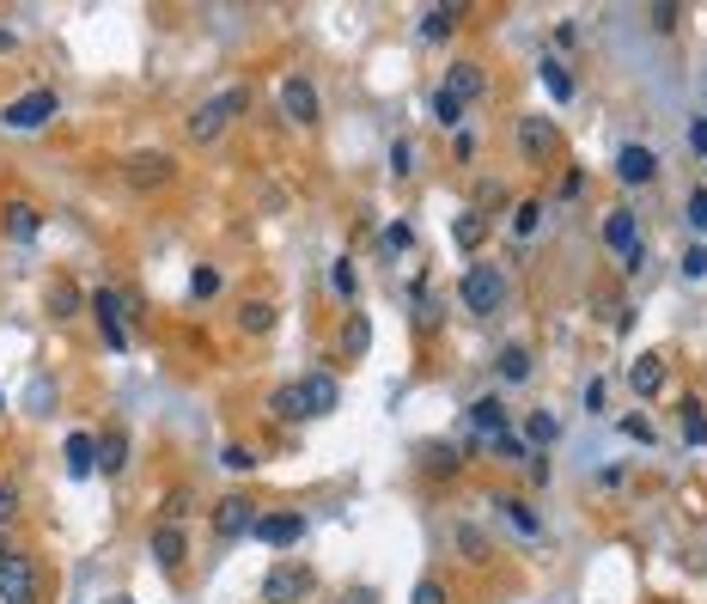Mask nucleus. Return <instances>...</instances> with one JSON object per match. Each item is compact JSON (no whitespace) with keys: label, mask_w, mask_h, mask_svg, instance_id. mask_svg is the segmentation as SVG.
<instances>
[{"label":"nucleus","mask_w":707,"mask_h":604,"mask_svg":"<svg viewBox=\"0 0 707 604\" xmlns=\"http://www.w3.org/2000/svg\"><path fill=\"white\" fill-rule=\"evenodd\" d=\"M245 116H250V86H226V93L201 98L184 116V128H189V140H220L232 123H245Z\"/></svg>","instance_id":"nucleus-1"},{"label":"nucleus","mask_w":707,"mask_h":604,"mask_svg":"<svg viewBox=\"0 0 707 604\" xmlns=\"http://www.w3.org/2000/svg\"><path fill=\"white\" fill-rule=\"evenodd\" d=\"M507 294H512L507 269H500V263H488V257H476V263L463 269V281H458L463 311H476V318H494V311L507 306Z\"/></svg>","instance_id":"nucleus-2"},{"label":"nucleus","mask_w":707,"mask_h":604,"mask_svg":"<svg viewBox=\"0 0 707 604\" xmlns=\"http://www.w3.org/2000/svg\"><path fill=\"white\" fill-rule=\"evenodd\" d=\"M123 184L135 189V196H153V189L177 184V153H165V147H140V153L123 159Z\"/></svg>","instance_id":"nucleus-3"},{"label":"nucleus","mask_w":707,"mask_h":604,"mask_svg":"<svg viewBox=\"0 0 707 604\" xmlns=\"http://www.w3.org/2000/svg\"><path fill=\"white\" fill-rule=\"evenodd\" d=\"M311 592H318L311 562H275V568L262 574V604H306Z\"/></svg>","instance_id":"nucleus-4"},{"label":"nucleus","mask_w":707,"mask_h":604,"mask_svg":"<svg viewBox=\"0 0 707 604\" xmlns=\"http://www.w3.org/2000/svg\"><path fill=\"white\" fill-rule=\"evenodd\" d=\"M62 110V98H55V86H32V93H18L13 104L0 110V123L13 128V135H37V128L49 123Z\"/></svg>","instance_id":"nucleus-5"},{"label":"nucleus","mask_w":707,"mask_h":604,"mask_svg":"<svg viewBox=\"0 0 707 604\" xmlns=\"http://www.w3.org/2000/svg\"><path fill=\"white\" fill-rule=\"evenodd\" d=\"M323 116V104H318V86H311L306 74H287L281 79V123H293V128H311Z\"/></svg>","instance_id":"nucleus-6"},{"label":"nucleus","mask_w":707,"mask_h":604,"mask_svg":"<svg viewBox=\"0 0 707 604\" xmlns=\"http://www.w3.org/2000/svg\"><path fill=\"white\" fill-rule=\"evenodd\" d=\"M250 538H257L262 550H293V543H306V513H299V507H275V513H262Z\"/></svg>","instance_id":"nucleus-7"},{"label":"nucleus","mask_w":707,"mask_h":604,"mask_svg":"<svg viewBox=\"0 0 707 604\" xmlns=\"http://www.w3.org/2000/svg\"><path fill=\"white\" fill-rule=\"evenodd\" d=\"M44 599V587H37V562L32 556H7L0 562V604H37Z\"/></svg>","instance_id":"nucleus-8"},{"label":"nucleus","mask_w":707,"mask_h":604,"mask_svg":"<svg viewBox=\"0 0 707 604\" xmlns=\"http://www.w3.org/2000/svg\"><path fill=\"white\" fill-rule=\"evenodd\" d=\"M257 519H262V507H257L250 495H226V501H214V538H226V543L250 538V531H257Z\"/></svg>","instance_id":"nucleus-9"},{"label":"nucleus","mask_w":707,"mask_h":604,"mask_svg":"<svg viewBox=\"0 0 707 604\" xmlns=\"http://www.w3.org/2000/svg\"><path fill=\"white\" fill-rule=\"evenodd\" d=\"M86 306H92V318H98V336H104L110 348H116V355H123V348H128V324H123V311H128V299L116 294V287H98V294L86 299Z\"/></svg>","instance_id":"nucleus-10"},{"label":"nucleus","mask_w":707,"mask_h":604,"mask_svg":"<svg viewBox=\"0 0 707 604\" xmlns=\"http://www.w3.org/2000/svg\"><path fill=\"white\" fill-rule=\"evenodd\" d=\"M555 147H561V128L549 116H519V159L524 165H549Z\"/></svg>","instance_id":"nucleus-11"},{"label":"nucleus","mask_w":707,"mask_h":604,"mask_svg":"<svg viewBox=\"0 0 707 604\" xmlns=\"http://www.w3.org/2000/svg\"><path fill=\"white\" fill-rule=\"evenodd\" d=\"M470 434L482 440V446H488L494 434H512V409H507V397H500V391H488V397H476L470 403Z\"/></svg>","instance_id":"nucleus-12"},{"label":"nucleus","mask_w":707,"mask_h":604,"mask_svg":"<svg viewBox=\"0 0 707 604\" xmlns=\"http://www.w3.org/2000/svg\"><path fill=\"white\" fill-rule=\"evenodd\" d=\"M653 177H659V153H653V147L634 140V147L616 153V184H622V189H641V184H653Z\"/></svg>","instance_id":"nucleus-13"},{"label":"nucleus","mask_w":707,"mask_h":604,"mask_svg":"<svg viewBox=\"0 0 707 604\" xmlns=\"http://www.w3.org/2000/svg\"><path fill=\"white\" fill-rule=\"evenodd\" d=\"M147 556H153L165 574H177V568L189 562V538H184V526H165V519H159L153 538H147Z\"/></svg>","instance_id":"nucleus-14"},{"label":"nucleus","mask_w":707,"mask_h":604,"mask_svg":"<svg viewBox=\"0 0 707 604\" xmlns=\"http://www.w3.org/2000/svg\"><path fill=\"white\" fill-rule=\"evenodd\" d=\"M299 391H306V409H311V421H318V416H336V409H342V385H336V372L311 367L306 379H299Z\"/></svg>","instance_id":"nucleus-15"},{"label":"nucleus","mask_w":707,"mask_h":604,"mask_svg":"<svg viewBox=\"0 0 707 604\" xmlns=\"http://www.w3.org/2000/svg\"><path fill=\"white\" fill-rule=\"evenodd\" d=\"M451 550H458L470 568H488L494 562V543H488V531H482L476 519H451Z\"/></svg>","instance_id":"nucleus-16"},{"label":"nucleus","mask_w":707,"mask_h":604,"mask_svg":"<svg viewBox=\"0 0 707 604\" xmlns=\"http://www.w3.org/2000/svg\"><path fill=\"white\" fill-rule=\"evenodd\" d=\"M44 233V214H37L32 201H7V208H0V238H13V245H32V238Z\"/></svg>","instance_id":"nucleus-17"},{"label":"nucleus","mask_w":707,"mask_h":604,"mask_svg":"<svg viewBox=\"0 0 707 604\" xmlns=\"http://www.w3.org/2000/svg\"><path fill=\"white\" fill-rule=\"evenodd\" d=\"M415 465H421V477H458V470H463V452L451 446V440H421V446H415Z\"/></svg>","instance_id":"nucleus-18"},{"label":"nucleus","mask_w":707,"mask_h":604,"mask_svg":"<svg viewBox=\"0 0 707 604\" xmlns=\"http://www.w3.org/2000/svg\"><path fill=\"white\" fill-rule=\"evenodd\" d=\"M439 86H446L451 98H463V104H476V98L488 93V67H482V62H451Z\"/></svg>","instance_id":"nucleus-19"},{"label":"nucleus","mask_w":707,"mask_h":604,"mask_svg":"<svg viewBox=\"0 0 707 604\" xmlns=\"http://www.w3.org/2000/svg\"><path fill=\"white\" fill-rule=\"evenodd\" d=\"M458 25H463V7H458V0H451V7H427V13L415 19L421 44H451V37H458Z\"/></svg>","instance_id":"nucleus-20"},{"label":"nucleus","mask_w":707,"mask_h":604,"mask_svg":"<svg viewBox=\"0 0 707 604\" xmlns=\"http://www.w3.org/2000/svg\"><path fill=\"white\" fill-rule=\"evenodd\" d=\"M336 348L348 360H367V348H372V318L360 306H348V318H342V330H336Z\"/></svg>","instance_id":"nucleus-21"},{"label":"nucleus","mask_w":707,"mask_h":604,"mask_svg":"<svg viewBox=\"0 0 707 604\" xmlns=\"http://www.w3.org/2000/svg\"><path fill=\"white\" fill-rule=\"evenodd\" d=\"M604 245L629 257V250L641 245V214H634V208H610V214H604Z\"/></svg>","instance_id":"nucleus-22"},{"label":"nucleus","mask_w":707,"mask_h":604,"mask_svg":"<svg viewBox=\"0 0 707 604\" xmlns=\"http://www.w3.org/2000/svg\"><path fill=\"white\" fill-rule=\"evenodd\" d=\"M488 507L500 513V519H507L519 538H543V519H537V507H531V501H519V495H494Z\"/></svg>","instance_id":"nucleus-23"},{"label":"nucleus","mask_w":707,"mask_h":604,"mask_svg":"<svg viewBox=\"0 0 707 604\" xmlns=\"http://www.w3.org/2000/svg\"><path fill=\"white\" fill-rule=\"evenodd\" d=\"M79 306H86V294H79V281L55 275L49 281V294H44V311L55 318V324H67V318H79Z\"/></svg>","instance_id":"nucleus-24"},{"label":"nucleus","mask_w":707,"mask_h":604,"mask_svg":"<svg viewBox=\"0 0 707 604\" xmlns=\"http://www.w3.org/2000/svg\"><path fill=\"white\" fill-rule=\"evenodd\" d=\"M269 416H275V421H287V428H299V421H311V409H306V391H299V379H287V385H275V391H269Z\"/></svg>","instance_id":"nucleus-25"},{"label":"nucleus","mask_w":707,"mask_h":604,"mask_svg":"<svg viewBox=\"0 0 707 604\" xmlns=\"http://www.w3.org/2000/svg\"><path fill=\"white\" fill-rule=\"evenodd\" d=\"M519 440L531 452H549L555 440H561V416H555V409H531V416L519 421Z\"/></svg>","instance_id":"nucleus-26"},{"label":"nucleus","mask_w":707,"mask_h":604,"mask_svg":"<svg viewBox=\"0 0 707 604\" xmlns=\"http://www.w3.org/2000/svg\"><path fill=\"white\" fill-rule=\"evenodd\" d=\"M494 372H500V385H531L537 360H531V348H524V342H507V348L494 355Z\"/></svg>","instance_id":"nucleus-27"},{"label":"nucleus","mask_w":707,"mask_h":604,"mask_svg":"<svg viewBox=\"0 0 707 604\" xmlns=\"http://www.w3.org/2000/svg\"><path fill=\"white\" fill-rule=\"evenodd\" d=\"M98 470L104 477H123L128 470V428H104L98 434Z\"/></svg>","instance_id":"nucleus-28"},{"label":"nucleus","mask_w":707,"mask_h":604,"mask_svg":"<svg viewBox=\"0 0 707 604\" xmlns=\"http://www.w3.org/2000/svg\"><path fill=\"white\" fill-rule=\"evenodd\" d=\"M665 385V355H634L629 360V391H641V397H659Z\"/></svg>","instance_id":"nucleus-29"},{"label":"nucleus","mask_w":707,"mask_h":604,"mask_svg":"<svg viewBox=\"0 0 707 604\" xmlns=\"http://www.w3.org/2000/svg\"><path fill=\"white\" fill-rule=\"evenodd\" d=\"M98 470V434H67V477L86 482Z\"/></svg>","instance_id":"nucleus-30"},{"label":"nucleus","mask_w":707,"mask_h":604,"mask_svg":"<svg viewBox=\"0 0 707 604\" xmlns=\"http://www.w3.org/2000/svg\"><path fill=\"white\" fill-rule=\"evenodd\" d=\"M488 233H494V220H488V214H476V208H463L458 226H451L458 250H482V245H488Z\"/></svg>","instance_id":"nucleus-31"},{"label":"nucleus","mask_w":707,"mask_h":604,"mask_svg":"<svg viewBox=\"0 0 707 604\" xmlns=\"http://www.w3.org/2000/svg\"><path fill=\"white\" fill-rule=\"evenodd\" d=\"M677 428H683V440H690V446H707V403H702V397H683V409H677Z\"/></svg>","instance_id":"nucleus-32"},{"label":"nucleus","mask_w":707,"mask_h":604,"mask_svg":"<svg viewBox=\"0 0 707 604\" xmlns=\"http://www.w3.org/2000/svg\"><path fill=\"white\" fill-rule=\"evenodd\" d=\"M330 294H336L342 306L360 299V269H354V257H336V263H330Z\"/></svg>","instance_id":"nucleus-33"},{"label":"nucleus","mask_w":707,"mask_h":604,"mask_svg":"<svg viewBox=\"0 0 707 604\" xmlns=\"http://www.w3.org/2000/svg\"><path fill=\"white\" fill-rule=\"evenodd\" d=\"M598 318H604V330H610V336H629V330H634V306L622 294H604L598 299Z\"/></svg>","instance_id":"nucleus-34"},{"label":"nucleus","mask_w":707,"mask_h":604,"mask_svg":"<svg viewBox=\"0 0 707 604\" xmlns=\"http://www.w3.org/2000/svg\"><path fill=\"white\" fill-rule=\"evenodd\" d=\"M537 79L549 86V98H555V104H568V98H573V74H568V62H555V56H543V62H537Z\"/></svg>","instance_id":"nucleus-35"},{"label":"nucleus","mask_w":707,"mask_h":604,"mask_svg":"<svg viewBox=\"0 0 707 604\" xmlns=\"http://www.w3.org/2000/svg\"><path fill=\"white\" fill-rule=\"evenodd\" d=\"M543 214H549V201H543V196H524L519 208H512V238H537Z\"/></svg>","instance_id":"nucleus-36"},{"label":"nucleus","mask_w":707,"mask_h":604,"mask_svg":"<svg viewBox=\"0 0 707 604\" xmlns=\"http://www.w3.org/2000/svg\"><path fill=\"white\" fill-rule=\"evenodd\" d=\"M238 330H245V336H269V330H275V306H269V299H245V306H238Z\"/></svg>","instance_id":"nucleus-37"},{"label":"nucleus","mask_w":707,"mask_h":604,"mask_svg":"<svg viewBox=\"0 0 707 604\" xmlns=\"http://www.w3.org/2000/svg\"><path fill=\"white\" fill-rule=\"evenodd\" d=\"M220 465H226L232 477H250V470L262 465V452H250L245 440H226V446H220Z\"/></svg>","instance_id":"nucleus-38"},{"label":"nucleus","mask_w":707,"mask_h":604,"mask_svg":"<svg viewBox=\"0 0 707 604\" xmlns=\"http://www.w3.org/2000/svg\"><path fill=\"white\" fill-rule=\"evenodd\" d=\"M463 110H470L463 98H451L446 86H433V123L439 128H463Z\"/></svg>","instance_id":"nucleus-39"},{"label":"nucleus","mask_w":707,"mask_h":604,"mask_svg":"<svg viewBox=\"0 0 707 604\" xmlns=\"http://www.w3.org/2000/svg\"><path fill=\"white\" fill-rule=\"evenodd\" d=\"M220 287H226V275H220L214 263H196V269H189V299H214Z\"/></svg>","instance_id":"nucleus-40"},{"label":"nucleus","mask_w":707,"mask_h":604,"mask_svg":"<svg viewBox=\"0 0 707 604\" xmlns=\"http://www.w3.org/2000/svg\"><path fill=\"white\" fill-rule=\"evenodd\" d=\"M616 428H622V440H641V446H653V440H659V428H653V416H646V409L616 416Z\"/></svg>","instance_id":"nucleus-41"},{"label":"nucleus","mask_w":707,"mask_h":604,"mask_svg":"<svg viewBox=\"0 0 707 604\" xmlns=\"http://www.w3.org/2000/svg\"><path fill=\"white\" fill-rule=\"evenodd\" d=\"M507 201H512V196H507V184H494V177H482V184H476V214H488V220H494L500 208H507Z\"/></svg>","instance_id":"nucleus-42"},{"label":"nucleus","mask_w":707,"mask_h":604,"mask_svg":"<svg viewBox=\"0 0 707 604\" xmlns=\"http://www.w3.org/2000/svg\"><path fill=\"white\" fill-rule=\"evenodd\" d=\"M439 324H446V299H415V330L421 336H433Z\"/></svg>","instance_id":"nucleus-43"},{"label":"nucleus","mask_w":707,"mask_h":604,"mask_svg":"<svg viewBox=\"0 0 707 604\" xmlns=\"http://www.w3.org/2000/svg\"><path fill=\"white\" fill-rule=\"evenodd\" d=\"M18 507H25V495H18V482L13 477H0V531L18 519Z\"/></svg>","instance_id":"nucleus-44"},{"label":"nucleus","mask_w":707,"mask_h":604,"mask_svg":"<svg viewBox=\"0 0 707 604\" xmlns=\"http://www.w3.org/2000/svg\"><path fill=\"white\" fill-rule=\"evenodd\" d=\"M488 452H494V458H512V465H524V458H531V446H524L519 434H494Z\"/></svg>","instance_id":"nucleus-45"},{"label":"nucleus","mask_w":707,"mask_h":604,"mask_svg":"<svg viewBox=\"0 0 707 604\" xmlns=\"http://www.w3.org/2000/svg\"><path fill=\"white\" fill-rule=\"evenodd\" d=\"M415 171V140L402 135V140H390V177H409Z\"/></svg>","instance_id":"nucleus-46"},{"label":"nucleus","mask_w":707,"mask_h":604,"mask_svg":"<svg viewBox=\"0 0 707 604\" xmlns=\"http://www.w3.org/2000/svg\"><path fill=\"white\" fill-rule=\"evenodd\" d=\"M683 220H690V233H707V189H690V201H683Z\"/></svg>","instance_id":"nucleus-47"},{"label":"nucleus","mask_w":707,"mask_h":604,"mask_svg":"<svg viewBox=\"0 0 707 604\" xmlns=\"http://www.w3.org/2000/svg\"><path fill=\"white\" fill-rule=\"evenodd\" d=\"M677 19H683V7H671V0L646 7V25H653V32H677Z\"/></svg>","instance_id":"nucleus-48"},{"label":"nucleus","mask_w":707,"mask_h":604,"mask_svg":"<svg viewBox=\"0 0 707 604\" xmlns=\"http://www.w3.org/2000/svg\"><path fill=\"white\" fill-rule=\"evenodd\" d=\"M677 269H683V281H707V250H702V245H690Z\"/></svg>","instance_id":"nucleus-49"},{"label":"nucleus","mask_w":707,"mask_h":604,"mask_svg":"<svg viewBox=\"0 0 707 604\" xmlns=\"http://www.w3.org/2000/svg\"><path fill=\"white\" fill-rule=\"evenodd\" d=\"M409 604H451V592H446V580H421Z\"/></svg>","instance_id":"nucleus-50"},{"label":"nucleus","mask_w":707,"mask_h":604,"mask_svg":"<svg viewBox=\"0 0 707 604\" xmlns=\"http://www.w3.org/2000/svg\"><path fill=\"white\" fill-rule=\"evenodd\" d=\"M385 245H390V250H409V245H415V226H409V220H390V226H385Z\"/></svg>","instance_id":"nucleus-51"},{"label":"nucleus","mask_w":707,"mask_h":604,"mask_svg":"<svg viewBox=\"0 0 707 604\" xmlns=\"http://www.w3.org/2000/svg\"><path fill=\"white\" fill-rule=\"evenodd\" d=\"M524 465H531V489H549V482H555V465L543 458V452H531Z\"/></svg>","instance_id":"nucleus-52"},{"label":"nucleus","mask_w":707,"mask_h":604,"mask_svg":"<svg viewBox=\"0 0 707 604\" xmlns=\"http://www.w3.org/2000/svg\"><path fill=\"white\" fill-rule=\"evenodd\" d=\"M184 513H189V489H171L165 495V526H184Z\"/></svg>","instance_id":"nucleus-53"},{"label":"nucleus","mask_w":707,"mask_h":604,"mask_svg":"<svg viewBox=\"0 0 707 604\" xmlns=\"http://www.w3.org/2000/svg\"><path fill=\"white\" fill-rule=\"evenodd\" d=\"M604 403H610V385H604V379H585V409L604 416Z\"/></svg>","instance_id":"nucleus-54"},{"label":"nucleus","mask_w":707,"mask_h":604,"mask_svg":"<svg viewBox=\"0 0 707 604\" xmlns=\"http://www.w3.org/2000/svg\"><path fill=\"white\" fill-rule=\"evenodd\" d=\"M580 189H585V171H580V165H568V171H561V189H555V196H561V201H573Z\"/></svg>","instance_id":"nucleus-55"},{"label":"nucleus","mask_w":707,"mask_h":604,"mask_svg":"<svg viewBox=\"0 0 707 604\" xmlns=\"http://www.w3.org/2000/svg\"><path fill=\"white\" fill-rule=\"evenodd\" d=\"M683 140H690V153H695V159H707V116H695Z\"/></svg>","instance_id":"nucleus-56"},{"label":"nucleus","mask_w":707,"mask_h":604,"mask_svg":"<svg viewBox=\"0 0 707 604\" xmlns=\"http://www.w3.org/2000/svg\"><path fill=\"white\" fill-rule=\"evenodd\" d=\"M622 275H629V281H634V275H646V245H634L629 257H622Z\"/></svg>","instance_id":"nucleus-57"},{"label":"nucleus","mask_w":707,"mask_h":604,"mask_svg":"<svg viewBox=\"0 0 707 604\" xmlns=\"http://www.w3.org/2000/svg\"><path fill=\"white\" fill-rule=\"evenodd\" d=\"M0 56H18V32H7V25H0Z\"/></svg>","instance_id":"nucleus-58"},{"label":"nucleus","mask_w":707,"mask_h":604,"mask_svg":"<svg viewBox=\"0 0 707 604\" xmlns=\"http://www.w3.org/2000/svg\"><path fill=\"white\" fill-rule=\"evenodd\" d=\"M104 604H135V599H128V592H116V599H104Z\"/></svg>","instance_id":"nucleus-59"},{"label":"nucleus","mask_w":707,"mask_h":604,"mask_svg":"<svg viewBox=\"0 0 707 604\" xmlns=\"http://www.w3.org/2000/svg\"><path fill=\"white\" fill-rule=\"evenodd\" d=\"M7 556H13V550H7V538H0V562H7Z\"/></svg>","instance_id":"nucleus-60"},{"label":"nucleus","mask_w":707,"mask_h":604,"mask_svg":"<svg viewBox=\"0 0 707 604\" xmlns=\"http://www.w3.org/2000/svg\"><path fill=\"white\" fill-rule=\"evenodd\" d=\"M0 416H7V397H0Z\"/></svg>","instance_id":"nucleus-61"}]
</instances>
